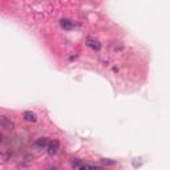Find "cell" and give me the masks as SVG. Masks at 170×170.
Wrapping results in <instances>:
<instances>
[{
    "instance_id": "obj_1",
    "label": "cell",
    "mask_w": 170,
    "mask_h": 170,
    "mask_svg": "<svg viewBox=\"0 0 170 170\" xmlns=\"http://www.w3.org/2000/svg\"><path fill=\"white\" fill-rule=\"evenodd\" d=\"M59 148H60V142L57 139H52V141H49L47 145V152L49 156H54V154L59 152Z\"/></svg>"
},
{
    "instance_id": "obj_2",
    "label": "cell",
    "mask_w": 170,
    "mask_h": 170,
    "mask_svg": "<svg viewBox=\"0 0 170 170\" xmlns=\"http://www.w3.org/2000/svg\"><path fill=\"white\" fill-rule=\"evenodd\" d=\"M87 45L89 48H92L93 51H97V52L101 49V43H100L98 40H96V39H92V37L87 39Z\"/></svg>"
},
{
    "instance_id": "obj_3",
    "label": "cell",
    "mask_w": 170,
    "mask_h": 170,
    "mask_svg": "<svg viewBox=\"0 0 170 170\" xmlns=\"http://www.w3.org/2000/svg\"><path fill=\"white\" fill-rule=\"evenodd\" d=\"M60 26H61L64 29H67V31H71V29H73L76 27V23L72 21V20H69V19H61L60 20Z\"/></svg>"
},
{
    "instance_id": "obj_4",
    "label": "cell",
    "mask_w": 170,
    "mask_h": 170,
    "mask_svg": "<svg viewBox=\"0 0 170 170\" xmlns=\"http://www.w3.org/2000/svg\"><path fill=\"white\" fill-rule=\"evenodd\" d=\"M23 117L28 122H36L37 121V116L33 112H31V111H26V112H24L23 113Z\"/></svg>"
},
{
    "instance_id": "obj_5",
    "label": "cell",
    "mask_w": 170,
    "mask_h": 170,
    "mask_svg": "<svg viewBox=\"0 0 170 170\" xmlns=\"http://www.w3.org/2000/svg\"><path fill=\"white\" fill-rule=\"evenodd\" d=\"M0 125H2L3 128H6V129H13V122L6 116L0 117Z\"/></svg>"
},
{
    "instance_id": "obj_6",
    "label": "cell",
    "mask_w": 170,
    "mask_h": 170,
    "mask_svg": "<svg viewBox=\"0 0 170 170\" xmlns=\"http://www.w3.org/2000/svg\"><path fill=\"white\" fill-rule=\"evenodd\" d=\"M48 138L45 137H41V138H39L37 141H35L33 144V146L36 148V149H44V148H47V145H48Z\"/></svg>"
},
{
    "instance_id": "obj_7",
    "label": "cell",
    "mask_w": 170,
    "mask_h": 170,
    "mask_svg": "<svg viewBox=\"0 0 170 170\" xmlns=\"http://www.w3.org/2000/svg\"><path fill=\"white\" fill-rule=\"evenodd\" d=\"M102 162H104L105 165H114V163H116L114 161H109V159H102Z\"/></svg>"
},
{
    "instance_id": "obj_8",
    "label": "cell",
    "mask_w": 170,
    "mask_h": 170,
    "mask_svg": "<svg viewBox=\"0 0 170 170\" xmlns=\"http://www.w3.org/2000/svg\"><path fill=\"white\" fill-rule=\"evenodd\" d=\"M0 139H2V134H0Z\"/></svg>"
}]
</instances>
